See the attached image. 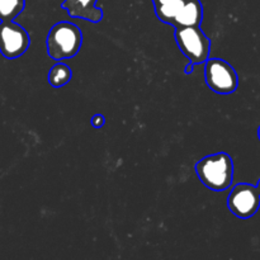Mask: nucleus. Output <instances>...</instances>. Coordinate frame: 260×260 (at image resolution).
<instances>
[{"mask_svg": "<svg viewBox=\"0 0 260 260\" xmlns=\"http://www.w3.org/2000/svg\"><path fill=\"white\" fill-rule=\"evenodd\" d=\"M47 53L56 61L73 58L83 43V33L70 22L56 23L47 36Z\"/></svg>", "mask_w": 260, "mask_h": 260, "instance_id": "2", "label": "nucleus"}, {"mask_svg": "<svg viewBox=\"0 0 260 260\" xmlns=\"http://www.w3.org/2000/svg\"><path fill=\"white\" fill-rule=\"evenodd\" d=\"M206 83L218 94H230L238 89L239 79L235 69L221 58H208L205 62Z\"/></svg>", "mask_w": 260, "mask_h": 260, "instance_id": "4", "label": "nucleus"}, {"mask_svg": "<svg viewBox=\"0 0 260 260\" xmlns=\"http://www.w3.org/2000/svg\"><path fill=\"white\" fill-rule=\"evenodd\" d=\"M96 0H65L62 9L68 12L71 18H80L89 22H101L103 10L95 7Z\"/></svg>", "mask_w": 260, "mask_h": 260, "instance_id": "7", "label": "nucleus"}, {"mask_svg": "<svg viewBox=\"0 0 260 260\" xmlns=\"http://www.w3.org/2000/svg\"><path fill=\"white\" fill-rule=\"evenodd\" d=\"M104 122H106V118H104L103 114H95V116L91 118V124H93V127H95V128L103 127Z\"/></svg>", "mask_w": 260, "mask_h": 260, "instance_id": "12", "label": "nucleus"}, {"mask_svg": "<svg viewBox=\"0 0 260 260\" xmlns=\"http://www.w3.org/2000/svg\"><path fill=\"white\" fill-rule=\"evenodd\" d=\"M258 136H259V140H260V127H259V131H258Z\"/></svg>", "mask_w": 260, "mask_h": 260, "instance_id": "15", "label": "nucleus"}, {"mask_svg": "<svg viewBox=\"0 0 260 260\" xmlns=\"http://www.w3.org/2000/svg\"><path fill=\"white\" fill-rule=\"evenodd\" d=\"M184 3L185 0H172V2L167 3V4H162L160 7L155 8L157 18L160 20H162V22L172 24L173 20L175 19L178 13L180 12V9L184 5Z\"/></svg>", "mask_w": 260, "mask_h": 260, "instance_id": "11", "label": "nucleus"}, {"mask_svg": "<svg viewBox=\"0 0 260 260\" xmlns=\"http://www.w3.org/2000/svg\"><path fill=\"white\" fill-rule=\"evenodd\" d=\"M25 7V0H0V22L14 20Z\"/></svg>", "mask_w": 260, "mask_h": 260, "instance_id": "10", "label": "nucleus"}, {"mask_svg": "<svg viewBox=\"0 0 260 260\" xmlns=\"http://www.w3.org/2000/svg\"><path fill=\"white\" fill-rule=\"evenodd\" d=\"M169 2H172V0H152L155 8L160 7V5H162V4H167V3H169Z\"/></svg>", "mask_w": 260, "mask_h": 260, "instance_id": "13", "label": "nucleus"}, {"mask_svg": "<svg viewBox=\"0 0 260 260\" xmlns=\"http://www.w3.org/2000/svg\"><path fill=\"white\" fill-rule=\"evenodd\" d=\"M178 47L189 60L185 73L190 74L193 66L205 63L210 58L211 42L200 27H179L175 29Z\"/></svg>", "mask_w": 260, "mask_h": 260, "instance_id": "3", "label": "nucleus"}, {"mask_svg": "<svg viewBox=\"0 0 260 260\" xmlns=\"http://www.w3.org/2000/svg\"><path fill=\"white\" fill-rule=\"evenodd\" d=\"M229 210L239 218H249L258 212L260 192L258 187L241 183L235 185L228 198Z\"/></svg>", "mask_w": 260, "mask_h": 260, "instance_id": "6", "label": "nucleus"}, {"mask_svg": "<svg viewBox=\"0 0 260 260\" xmlns=\"http://www.w3.org/2000/svg\"><path fill=\"white\" fill-rule=\"evenodd\" d=\"M256 187H258V189H259V192H260V180H259V183H258V185H256Z\"/></svg>", "mask_w": 260, "mask_h": 260, "instance_id": "14", "label": "nucleus"}, {"mask_svg": "<svg viewBox=\"0 0 260 260\" xmlns=\"http://www.w3.org/2000/svg\"><path fill=\"white\" fill-rule=\"evenodd\" d=\"M71 76H73L71 69L66 63L57 62L51 68L48 73V83L53 88H61L71 80Z\"/></svg>", "mask_w": 260, "mask_h": 260, "instance_id": "9", "label": "nucleus"}, {"mask_svg": "<svg viewBox=\"0 0 260 260\" xmlns=\"http://www.w3.org/2000/svg\"><path fill=\"white\" fill-rule=\"evenodd\" d=\"M203 18V8L200 0H185L172 24L179 27H200Z\"/></svg>", "mask_w": 260, "mask_h": 260, "instance_id": "8", "label": "nucleus"}, {"mask_svg": "<svg viewBox=\"0 0 260 260\" xmlns=\"http://www.w3.org/2000/svg\"><path fill=\"white\" fill-rule=\"evenodd\" d=\"M30 45L27 30L13 20L0 23V53L8 60L22 56Z\"/></svg>", "mask_w": 260, "mask_h": 260, "instance_id": "5", "label": "nucleus"}, {"mask_svg": "<svg viewBox=\"0 0 260 260\" xmlns=\"http://www.w3.org/2000/svg\"><path fill=\"white\" fill-rule=\"evenodd\" d=\"M201 182L211 190L222 192L230 188L234 180V162L226 152L208 155L196 165Z\"/></svg>", "mask_w": 260, "mask_h": 260, "instance_id": "1", "label": "nucleus"}]
</instances>
